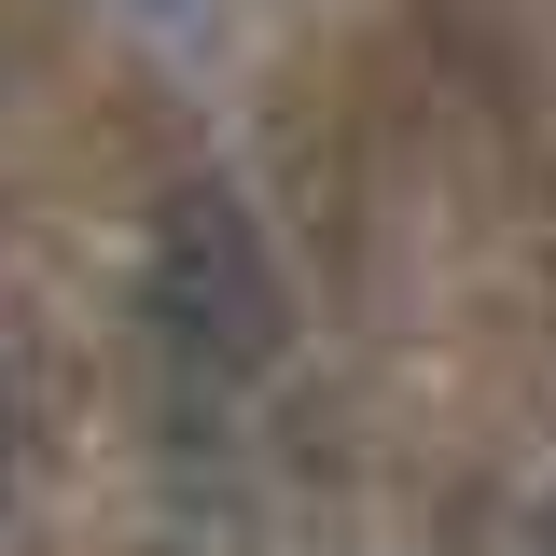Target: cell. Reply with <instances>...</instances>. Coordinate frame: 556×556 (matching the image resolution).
Returning <instances> with one entry per match:
<instances>
[{"label": "cell", "mask_w": 556, "mask_h": 556, "mask_svg": "<svg viewBox=\"0 0 556 556\" xmlns=\"http://www.w3.org/2000/svg\"><path fill=\"white\" fill-rule=\"evenodd\" d=\"M153 334L181 348V362H208V376H251V362H278V334H292L251 208L208 195V181L167 195V223H153Z\"/></svg>", "instance_id": "cell-1"}, {"label": "cell", "mask_w": 556, "mask_h": 556, "mask_svg": "<svg viewBox=\"0 0 556 556\" xmlns=\"http://www.w3.org/2000/svg\"><path fill=\"white\" fill-rule=\"evenodd\" d=\"M0 445H14V390H0Z\"/></svg>", "instance_id": "cell-2"}]
</instances>
